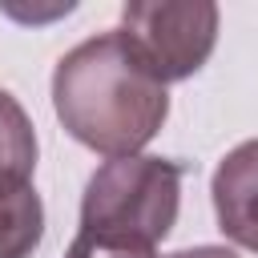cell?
Returning <instances> with one entry per match:
<instances>
[{"label": "cell", "mask_w": 258, "mask_h": 258, "mask_svg": "<svg viewBox=\"0 0 258 258\" xmlns=\"http://www.w3.org/2000/svg\"><path fill=\"white\" fill-rule=\"evenodd\" d=\"M52 109L73 141L101 157L141 153L169 117V93L121 28L69 48L52 69Z\"/></svg>", "instance_id": "1"}, {"label": "cell", "mask_w": 258, "mask_h": 258, "mask_svg": "<svg viewBox=\"0 0 258 258\" xmlns=\"http://www.w3.org/2000/svg\"><path fill=\"white\" fill-rule=\"evenodd\" d=\"M181 210V165L153 153L105 161L81 198V230L157 246Z\"/></svg>", "instance_id": "2"}, {"label": "cell", "mask_w": 258, "mask_h": 258, "mask_svg": "<svg viewBox=\"0 0 258 258\" xmlns=\"http://www.w3.org/2000/svg\"><path fill=\"white\" fill-rule=\"evenodd\" d=\"M218 4L210 0H129L121 32L161 85L194 77L218 44Z\"/></svg>", "instance_id": "3"}, {"label": "cell", "mask_w": 258, "mask_h": 258, "mask_svg": "<svg viewBox=\"0 0 258 258\" xmlns=\"http://www.w3.org/2000/svg\"><path fill=\"white\" fill-rule=\"evenodd\" d=\"M218 230L242 250L258 254V137L234 145L210 181Z\"/></svg>", "instance_id": "4"}, {"label": "cell", "mask_w": 258, "mask_h": 258, "mask_svg": "<svg viewBox=\"0 0 258 258\" xmlns=\"http://www.w3.org/2000/svg\"><path fill=\"white\" fill-rule=\"evenodd\" d=\"M36 169V129L24 105L0 89V198L32 185Z\"/></svg>", "instance_id": "5"}, {"label": "cell", "mask_w": 258, "mask_h": 258, "mask_svg": "<svg viewBox=\"0 0 258 258\" xmlns=\"http://www.w3.org/2000/svg\"><path fill=\"white\" fill-rule=\"evenodd\" d=\"M44 238V202L32 185L0 198V258H32Z\"/></svg>", "instance_id": "6"}, {"label": "cell", "mask_w": 258, "mask_h": 258, "mask_svg": "<svg viewBox=\"0 0 258 258\" xmlns=\"http://www.w3.org/2000/svg\"><path fill=\"white\" fill-rule=\"evenodd\" d=\"M64 258H161L157 246L145 242H129V238H109V234H77L73 246L64 250Z\"/></svg>", "instance_id": "7"}, {"label": "cell", "mask_w": 258, "mask_h": 258, "mask_svg": "<svg viewBox=\"0 0 258 258\" xmlns=\"http://www.w3.org/2000/svg\"><path fill=\"white\" fill-rule=\"evenodd\" d=\"M169 258H238V254L226 250V246H194V250H177Z\"/></svg>", "instance_id": "8"}]
</instances>
